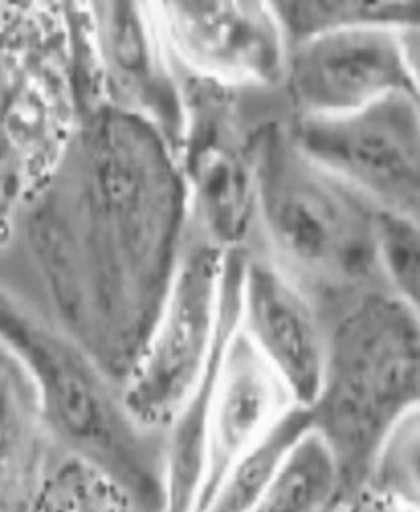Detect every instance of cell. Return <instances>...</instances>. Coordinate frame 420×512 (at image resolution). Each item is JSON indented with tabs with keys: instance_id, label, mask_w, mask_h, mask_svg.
I'll use <instances>...</instances> for the list:
<instances>
[{
	"instance_id": "52a82bcc",
	"label": "cell",
	"mask_w": 420,
	"mask_h": 512,
	"mask_svg": "<svg viewBox=\"0 0 420 512\" xmlns=\"http://www.w3.org/2000/svg\"><path fill=\"white\" fill-rule=\"evenodd\" d=\"M182 131L176 147L190 219L221 249L247 247L255 227V176L264 131L280 119L247 105L251 88H233L184 72ZM257 90V88H255Z\"/></svg>"
},
{
	"instance_id": "7c38bea8",
	"label": "cell",
	"mask_w": 420,
	"mask_h": 512,
	"mask_svg": "<svg viewBox=\"0 0 420 512\" xmlns=\"http://www.w3.org/2000/svg\"><path fill=\"white\" fill-rule=\"evenodd\" d=\"M237 327L294 402L308 408L323 378L327 325L314 302L268 255L249 247L239 284Z\"/></svg>"
},
{
	"instance_id": "5b68a950",
	"label": "cell",
	"mask_w": 420,
	"mask_h": 512,
	"mask_svg": "<svg viewBox=\"0 0 420 512\" xmlns=\"http://www.w3.org/2000/svg\"><path fill=\"white\" fill-rule=\"evenodd\" d=\"M82 117L62 3H0V245Z\"/></svg>"
},
{
	"instance_id": "ac0fdd59",
	"label": "cell",
	"mask_w": 420,
	"mask_h": 512,
	"mask_svg": "<svg viewBox=\"0 0 420 512\" xmlns=\"http://www.w3.org/2000/svg\"><path fill=\"white\" fill-rule=\"evenodd\" d=\"M376 260L390 292L418 306L420 300V231L418 221L378 211Z\"/></svg>"
},
{
	"instance_id": "44dd1931",
	"label": "cell",
	"mask_w": 420,
	"mask_h": 512,
	"mask_svg": "<svg viewBox=\"0 0 420 512\" xmlns=\"http://www.w3.org/2000/svg\"><path fill=\"white\" fill-rule=\"evenodd\" d=\"M331 510H333V508H331ZM331 510H329V512H331Z\"/></svg>"
},
{
	"instance_id": "6da1fadb",
	"label": "cell",
	"mask_w": 420,
	"mask_h": 512,
	"mask_svg": "<svg viewBox=\"0 0 420 512\" xmlns=\"http://www.w3.org/2000/svg\"><path fill=\"white\" fill-rule=\"evenodd\" d=\"M17 223L43 294L37 309L125 384L192 225L172 143L145 119L100 102L82 113Z\"/></svg>"
},
{
	"instance_id": "8992f818",
	"label": "cell",
	"mask_w": 420,
	"mask_h": 512,
	"mask_svg": "<svg viewBox=\"0 0 420 512\" xmlns=\"http://www.w3.org/2000/svg\"><path fill=\"white\" fill-rule=\"evenodd\" d=\"M247 247L221 249L190 225L178 270L139 360L123 384L133 419L170 433L237 319Z\"/></svg>"
},
{
	"instance_id": "3957f363",
	"label": "cell",
	"mask_w": 420,
	"mask_h": 512,
	"mask_svg": "<svg viewBox=\"0 0 420 512\" xmlns=\"http://www.w3.org/2000/svg\"><path fill=\"white\" fill-rule=\"evenodd\" d=\"M325 325V368L308 411L335 462L341 500L361 486L390 433L418 413L420 317L418 306L372 288Z\"/></svg>"
},
{
	"instance_id": "7402d4cb",
	"label": "cell",
	"mask_w": 420,
	"mask_h": 512,
	"mask_svg": "<svg viewBox=\"0 0 420 512\" xmlns=\"http://www.w3.org/2000/svg\"><path fill=\"white\" fill-rule=\"evenodd\" d=\"M331 512H333V510H331Z\"/></svg>"
},
{
	"instance_id": "d6986e66",
	"label": "cell",
	"mask_w": 420,
	"mask_h": 512,
	"mask_svg": "<svg viewBox=\"0 0 420 512\" xmlns=\"http://www.w3.org/2000/svg\"><path fill=\"white\" fill-rule=\"evenodd\" d=\"M418 462V413H414L406 417L384 441L361 484L420 504Z\"/></svg>"
},
{
	"instance_id": "277c9868",
	"label": "cell",
	"mask_w": 420,
	"mask_h": 512,
	"mask_svg": "<svg viewBox=\"0 0 420 512\" xmlns=\"http://www.w3.org/2000/svg\"><path fill=\"white\" fill-rule=\"evenodd\" d=\"M286 121H274L259 143L255 225L268 258L325 321L357 294L386 288L376 260L380 209L312 164L292 143Z\"/></svg>"
},
{
	"instance_id": "9a60e30c",
	"label": "cell",
	"mask_w": 420,
	"mask_h": 512,
	"mask_svg": "<svg viewBox=\"0 0 420 512\" xmlns=\"http://www.w3.org/2000/svg\"><path fill=\"white\" fill-rule=\"evenodd\" d=\"M288 47L314 35L355 29L388 27L418 29L420 5L416 0H296L272 3Z\"/></svg>"
},
{
	"instance_id": "5bb4252c",
	"label": "cell",
	"mask_w": 420,
	"mask_h": 512,
	"mask_svg": "<svg viewBox=\"0 0 420 512\" xmlns=\"http://www.w3.org/2000/svg\"><path fill=\"white\" fill-rule=\"evenodd\" d=\"M312 429L310 411H292L225 472L196 512H249L268 494L294 445Z\"/></svg>"
},
{
	"instance_id": "e0dca14e",
	"label": "cell",
	"mask_w": 420,
	"mask_h": 512,
	"mask_svg": "<svg viewBox=\"0 0 420 512\" xmlns=\"http://www.w3.org/2000/svg\"><path fill=\"white\" fill-rule=\"evenodd\" d=\"M31 512H143L133 496L80 459L56 453Z\"/></svg>"
},
{
	"instance_id": "8fae6325",
	"label": "cell",
	"mask_w": 420,
	"mask_h": 512,
	"mask_svg": "<svg viewBox=\"0 0 420 512\" xmlns=\"http://www.w3.org/2000/svg\"><path fill=\"white\" fill-rule=\"evenodd\" d=\"M86 13L102 98L160 129L176 149L182 90L153 5L86 3Z\"/></svg>"
},
{
	"instance_id": "4fadbf2b",
	"label": "cell",
	"mask_w": 420,
	"mask_h": 512,
	"mask_svg": "<svg viewBox=\"0 0 420 512\" xmlns=\"http://www.w3.org/2000/svg\"><path fill=\"white\" fill-rule=\"evenodd\" d=\"M56 453L31 378L0 343V512H31Z\"/></svg>"
},
{
	"instance_id": "ffe728a7",
	"label": "cell",
	"mask_w": 420,
	"mask_h": 512,
	"mask_svg": "<svg viewBox=\"0 0 420 512\" xmlns=\"http://www.w3.org/2000/svg\"><path fill=\"white\" fill-rule=\"evenodd\" d=\"M333 512H420V504L361 484L333 506Z\"/></svg>"
},
{
	"instance_id": "ba28073f",
	"label": "cell",
	"mask_w": 420,
	"mask_h": 512,
	"mask_svg": "<svg viewBox=\"0 0 420 512\" xmlns=\"http://www.w3.org/2000/svg\"><path fill=\"white\" fill-rule=\"evenodd\" d=\"M304 156L374 207L418 221L420 96L394 94L341 117H288Z\"/></svg>"
},
{
	"instance_id": "30bf717a",
	"label": "cell",
	"mask_w": 420,
	"mask_h": 512,
	"mask_svg": "<svg viewBox=\"0 0 420 512\" xmlns=\"http://www.w3.org/2000/svg\"><path fill=\"white\" fill-rule=\"evenodd\" d=\"M153 13L184 72L233 88H282L288 41L272 3L178 0Z\"/></svg>"
},
{
	"instance_id": "2e32d148",
	"label": "cell",
	"mask_w": 420,
	"mask_h": 512,
	"mask_svg": "<svg viewBox=\"0 0 420 512\" xmlns=\"http://www.w3.org/2000/svg\"><path fill=\"white\" fill-rule=\"evenodd\" d=\"M339 498L333 457L312 429L294 445L268 494L249 512H329Z\"/></svg>"
},
{
	"instance_id": "7a4b0ae2",
	"label": "cell",
	"mask_w": 420,
	"mask_h": 512,
	"mask_svg": "<svg viewBox=\"0 0 420 512\" xmlns=\"http://www.w3.org/2000/svg\"><path fill=\"white\" fill-rule=\"evenodd\" d=\"M0 343L31 378L56 451L109 476L143 512H166L168 435L139 425L125 404L123 384L3 282Z\"/></svg>"
},
{
	"instance_id": "9c48e42d",
	"label": "cell",
	"mask_w": 420,
	"mask_h": 512,
	"mask_svg": "<svg viewBox=\"0 0 420 512\" xmlns=\"http://www.w3.org/2000/svg\"><path fill=\"white\" fill-rule=\"evenodd\" d=\"M418 29L355 27L288 47L282 94L290 117H341L418 92Z\"/></svg>"
}]
</instances>
